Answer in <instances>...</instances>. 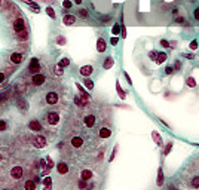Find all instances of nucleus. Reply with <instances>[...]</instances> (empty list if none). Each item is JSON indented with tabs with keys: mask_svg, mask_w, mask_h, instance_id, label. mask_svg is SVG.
Returning <instances> with one entry per match:
<instances>
[{
	"mask_svg": "<svg viewBox=\"0 0 199 190\" xmlns=\"http://www.w3.org/2000/svg\"><path fill=\"white\" fill-rule=\"evenodd\" d=\"M98 135H100V138H104V140H106V138H110V137H112V131H110L109 128H101Z\"/></svg>",
	"mask_w": 199,
	"mask_h": 190,
	"instance_id": "obj_14",
	"label": "nucleus"
},
{
	"mask_svg": "<svg viewBox=\"0 0 199 190\" xmlns=\"http://www.w3.org/2000/svg\"><path fill=\"white\" fill-rule=\"evenodd\" d=\"M58 66H61L63 69H64V67H69V66H70V60H69V58H63V60L60 61Z\"/></svg>",
	"mask_w": 199,
	"mask_h": 190,
	"instance_id": "obj_29",
	"label": "nucleus"
},
{
	"mask_svg": "<svg viewBox=\"0 0 199 190\" xmlns=\"http://www.w3.org/2000/svg\"><path fill=\"white\" fill-rule=\"evenodd\" d=\"M172 73H174V67H172V66H168V67L165 69V75L169 76V75H172Z\"/></svg>",
	"mask_w": 199,
	"mask_h": 190,
	"instance_id": "obj_38",
	"label": "nucleus"
},
{
	"mask_svg": "<svg viewBox=\"0 0 199 190\" xmlns=\"http://www.w3.org/2000/svg\"><path fill=\"white\" fill-rule=\"evenodd\" d=\"M6 129H7V123L3 119H0V131H6Z\"/></svg>",
	"mask_w": 199,
	"mask_h": 190,
	"instance_id": "obj_37",
	"label": "nucleus"
},
{
	"mask_svg": "<svg viewBox=\"0 0 199 190\" xmlns=\"http://www.w3.org/2000/svg\"><path fill=\"white\" fill-rule=\"evenodd\" d=\"M152 138H153V141H155L158 146H162V137L159 135L158 131H153V132H152Z\"/></svg>",
	"mask_w": 199,
	"mask_h": 190,
	"instance_id": "obj_20",
	"label": "nucleus"
},
{
	"mask_svg": "<svg viewBox=\"0 0 199 190\" xmlns=\"http://www.w3.org/2000/svg\"><path fill=\"white\" fill-rule=\"evenodd\" d=\"M75 3H78V4H80V3H82V0H75Z\"/></svg>",
	"mask_w": 199,
	"mask_h": 190,
	"instance_id": "obj_56",
	"label": "nucleus"
},
{
	"mask_svg": "<svg viewBox=\"0 0 199 190\" xmlns=\"http://www.w3.org/2000/svg\"><path fill=\"white\" fill-rule=\"evenodd\" d=\"M165 61H166V54L165 52H159L158 57H156V60H155V63L156 64H163Z\"/></svg>",
	"mask_w": 199,
	"mask_h": 190,
	"instance_id": "obj_21",
	"label": "nucleus"
},
{
	"mask_svg": "<svg viewBox=\"0 0 199 190\" xmlns=\"http://www.w3.org/2000/svg\"><path fill=\"white\" fill-rule=\"evenodd\" d=\"M25 189L27 190H36V181H33V180L25 181Z\"/></svg>",
	"mask_w": 199,
	"mask_h": 190,
	"instance_id": "obj_23",
	"label": "nucleus"
},
{
	"mask_svg": "<svg viewBox=\"0 0 199 190\" xmlns=\"http://www.w3.org/2000/svg\"><path fill=\"white\" fill-rule=\"evenodd\" d=\"M183 57H184V58H189V60H196L193 54H183Z\"/></svg>",
	"mask_w": 199,
	"mask_h": 190,
	"instance_id": "obj_45",
	"label": "nucleus"
},
{
	"mask_svg": "<svg viewBox=\"0 0 199 190\" xmlns=\"http://www.w3.org/2000/svg\"><path fill=\"white\" fill-rule=\"evenodd\" d=\"M177 13H178V9L174 7V9H172V15H177Z\"/></svg>",
	"mask_w": 199,
	"mask_h": 190,
	"instance_id": "obj_54",
	"label": "nucleus"
},
{
	"mask_svg": "<svg viewBox=\"0 0 199 190\" xmlns=\"http://www.w3.org/2000/svg\"><path fill=\"white\" fill-rule=\"evenodd\" d=\"M34 146H36L37 149H43V147L46 146V138H45L43 135H37L36 140H34Z\"/></svg>",
	"mask_w": 199,
	"mask_h": 190,
	"instance_id": "obj_9",
	"label": "nucleus"
},
{
	"mask_svg": "<svg viewBox=\"0 0 199 190\" xmlns=\"http://www.w3.org/2000/svg\"><path fill=\"white\" fill-rule=\"evenodd\" d=\"M172 146H174V143H172V141L166 143V147H165V150H163V154H165V156L171 153V150H172Z\"/></svg>",
	"mask_w": 199,
	"mask_h": 190,
	"instance_id": "obj_27",
	"label": "nucleus"
},
{
	"mask_svg": "<svg viewBox=\"0 0 199 190\" xmlns=\"http://www.w3.org/2000/svg\"><path fill=\"white\" fill-rule=\"evenodd\" d=\"M54 72H55V75H57V76H61V75L64 73V69H63L61 66H55V69H54Z\"/></svg>",
	"mask_w": 199,
	"mask_h": 190,
	"instance_id": "obj_31",
	"label": "nucleus"
},
{
	"mask_svg": "<svg viewBox=\"0 0 199 190\" xmlns=\"http://www.w3.org/2000/svg\"><path fill=\"white\" fill-rule=\"evenodd\" d=\"M175 22H178V24H186V19H184V18H175Z\"/></svg>",
	"mask_w": 199,
	"mask_h": 190,
	"instance_id": "obj_49",
	"label": "nucleus"
},
{
	"mask_svg": "<svg viewBox=\"0 0 199 190\" xmlns=\"http://www.w3.org/2000/svg\"><path fill=\"white\" fill-rule=\"evenodd\" d=\"M79 187H80V189H85V187H86V183H85V180H80V181H79Z\"/></svg>",
	"mask_w": 199,
	"mask_h": 190,
	"instance_id": "obj_51",
	"label": "nucleus"
},
{
	"mask_svg": "<svg viewBox=\"0 0 199 190\" xmlns=\"http://www.w3.org/2000/svg\"><path fill=\"white\" fill-rule=\"evenodd\" d=\"M45 162H46V166H48L49 169H51V168H54V160H52V159H51L49 156H48V157L45 159Z\"/></svg>",
	"mask_w": 199,
	"mask_h": 190,
	"instance_id": "obj_32",
	"label": "nucleus"
},
{
	"mask_svg": "<svg viewBox=\"0 0 199 190\" xmlns=\"http://www.w3.org/2000/svg\"><path fill=\"white\" fill-rule=\"evenodd\" d=\"M118 149H119V146H115V149H113V153H112V156H110V162L115 159V156H116V153H118Z\"/></svg>",
	"mask_w": 199,
	"mask_h": 190,
	"instance_id": "obj_42",
	"label": "nucleus"
},
{
	"mask_svg": "<svg viewBox=\"0 0 199 190\" xmlns=\"http://www.w3.org/2000/svg\"><path fill=\"white\" fill-rule=\"evenodd\" d=\"M22 174H24V171H22L21 166H13V168L10 169V177H12L13 180H19V178L22 177Z\"/></svg>",
	"mask_w": 199,
	"mask_h": 190,
	"instance_id": "obj_3",
	"label": "nucleus"
},
{
	"mask_svg": "<svg viewBox=\"0 0 199 190\" xmlns=\"http://www.w3.org/2000/svg\"><path fill=\"white\" fill-rule=\"evenodd\" d=\"M46 120H48L49 125H57L60 122V114L57 113V112H51V113H48V116H46Z\"/></svg>",
	"mask_w": 199,
	"mask_h": 190,
	"instance_id": "obj_1",
	"label": "nucleus"
},
{
	"mask_svg": "<svg viewBox=\"0 0 199 190\" xmlns=\"http://www.w3.org/2000/svg\"><path fill=\"white\" fill-rule=\"evenodd\" d=\"M22 60H24V57H22V54H19V52H13V54L10 55V61H12L13 64H19Z\"/></svg>",
	"mask_w": 199,
	"mask_h": 190,
	"instance_id": "obj_12",
	"label": "nucleus"
},
{
	"mask_svg": "<svg viewBox=\"0 0 199 190\" xmlns=\"http://www.w3.org/2000/svg\"><path fill=\"white\" fill-rule=\"evenodd\" d=\"M110 42H112V45H118L119 39H118V37H112V40H110Z\"/></svg>",
	"mask_w": 199,
	"mask_h": 190,
	"instance_id": "obj_52",
	"label": "nucleus"
},
{
	"mask_svg": "<svg viewBox=\"0 0 199 190\" xmlns=\"http://www.w3.org/2000/svg\"><path fill=\"white\" fill-rule=\"evenodd\" d=\"M92 171H89V169H83L82 172H80V180H85V181H88V180H91L92 178Z\"/></svg>",
	"mask_w": 199,
	"mask_h": 190,
	"instance_id": "obj_15",
	"label": "nucleus"
},
{
	"mask_svg": "<svg viewBox=\"0 0 199 190\" xmlns=\"http://www.w3.org/2000/svg\"><path fill=\"white\" fill-rule=\"evenodd\" d=\"M107 48H106V40L103 37H100L98 40H97V51L98 52H104Z\"/></svg>",
	"mask_w": 199,
	"mask_h": 190,
	"instance_id": "obj_16",
	"label": "nucleus"
},
{
	"mask_svg": "<svg viewBox=\"0 0 199 190\" xmlns=\"http://www.w3.org/2000/svg\"><path fill=\"white\" fill-rule=\"evenodd\" d=\"M0 160H1V154H0Z\"/></svg>",
	"mask_w": 199,
	"mask_h": 190,
	"instance_id": "obj_58",
	"label": "nucleus"
},
{
	"mask_svg": "<svg viewBox=\"0 0 199 190\" xmlns=\"http://www.w3.org/2000/svg\"><path fill=\"white\" fill-rule=\"evenodd\" d=\"M0 3H1V0H0Z\"/></svg>",
	"mask_w": 199,
	"mask_h": 190,
	"instance_id": "obj_59",
	"label": "nucleus"
},
{
	"mask_svg": "<svg viewBox=\"0 0 199 190\" xmlns=\"http://www.w3.org/2000/svg\"><path fill=\"white\" fill-rule=\"evenodd\" d=\"M46 103L51 104V106L57 104V103H58V94H57V92H48V95H46Z\"/></svg>",
	"mask_w": 199,
	"mask_h": 190,
	"instance_id": "obj_5",
	"label": "nucleus"
},
{
	"mask_svg": "<svg viewBox=\"0 0 199 190\" xmlns=\"http://www.w3.org/2000/svg\"><path fill=\"white\" fill-rule=\"evenodd\" d=\"M120 34H122L123 39L126 37V27H125V25H120Z\"/></svg>",
	"mask_w": 199,
	"mask_h": 190,
	"instance_id": "obj_40",
	"label": "nucleus"
},
{
	"mask_svg": "<svg viewBox=\"0 0 199 190\" xmlns=\"http://www.w3.org/2000/svg\"><path fill=\"white\" fill-rule=\"evenodd\" d=\"M46 13H48L52 19L55 18V12H54V9H52V7H46Z\"/></svg>",
	"mask_w": 199,
	"mask_h": 190,
	"instance_id": "obj_35",
	"label": "nucleus"
},
{
	"mask_svg": "<svg viewBox=\"0 0 199 190\" xmlns=\"http://www.w3.org/2000/svg\"><path fill=\"white\" fill-rule=\"evenodd\" d=\"M79 15L82 16V18H86V16H88V10H86V9H80Z\"/></svg>",
	"mask_w": 199,
	"mask_h": 190,
	"instance_id": "obj_41",
	"label": "nucleus"
},
{
	"mask_svg": "<svg viewBox=\"0 0 199 190\" xmlns=\"http://www.w3.org/2000/svg\"><path fill=\"white\" fill-rule=\"evenodd\" d=\"M57 171H58V174L64 175V174L69 172V165H67L66 162H60V163L57 165Z\"/></svg>",
	"mask_w": 199,
	"mask_h": 190,
	"instance_id": "obj_10",
	"label": "nucleus"
},
{
	"mask_svg": "<svg viewBox=\"0 0 199 190\" xmlns=\"http://www.w3.org/2000/svg\"><path fill=\"white\" fill-rule=\"evenodd\" d=\"M119 33H120V25L119 24H115V25H113V34L118 36Z\"/></svg>",
	"mask_w": 199,
	"mask_h": 190,
	"instance_id": "obj_36",
	"label": "nucleus"
},
{
	"mask_svg": "<svg viewBox=\"0 0 199 190\" xmlns=\"http://www.w3.org/2000/svg\"><path fill=\"white\" fill-rule=\"evenodd\" d=\"M160 45L163 48H169V42H166V40H160Z\"/></svg>",
	"mask_w": 199,
	"mask_h": 190,
	"instance_id": "obj_50",
	"label": "nucleus"
},
{
	"mask_svg": "<svg viewBox=\"0 0 199 190\" xmlns=\"http://www.w3.org/2000/svg\"><path fill=\"white\" fill-rule=\"evenodd\" d=\"M51 184H52V178H51V177L43 178V186H45L46 189H49V187H51Z\"/></svg>",
	"mask_w": 199,
	"mask_h": 190,
	"instance_id": "obj_30",
	"label": "nucleus"
},
{
	"mask_svg": "<svg viewBox=\"0 0 199 190\" xmlns=\"http://www.w3.org/2000/svg\"><path fill=\"white\" fill-rule=\"evenodd\" d=\"M28 128H30V131H34V132L42 131V125H40L39 120H36V119H33V120L28 122Z\"/></svg>",
	"mask_w": 199,
	"mask_h": 190,
	"instance_id": "obj_8",
	"label": "nucleus"
},
{
	"mask_svg": "<svg viewBox=\"0 0 199 190\" xmlns=\"http://www.w3.org/2000/svg\"><path fill=\"white\" fill-rule=\"evenodd\" d=\"M190 1H196V0H190Z\"/></svg>",
	"mask_w": 199,
	"mask_h": 190,
	"instance_id": "obj_57",
	"label": "nucleus"
},
{
	"mask_svg": "<svg viewBox=\"0 0 199 190\" xmlns=\"http://www.w3.org/2000/svg\"><path fill=\"white\" fill-rule=\"evenodd\" d=\"M171 46H172V48L177 46V42H171V43H169V48H171Z\"/></svg>",
	"mask_w": 199,
	"mask_h": 190,
	"instance_id": "obj_55",
	"label": "nucleus"
},
{
	"mask_svg": "<svg viewBox=\"0 0 199 190\" xmlns=\"http://www.w3.org/2000/svg\"><path fill=\"white\" fill-rule=\"evenodd\" d=\"M186 83H187V86H190V88H195V86H196L195 77H187V79H186Z\"/></svg>",
	"mask_w": 199,
	"mask_h": 190,
	"instance_id": "obj_26",
	"label": "nucleus"
},
{
	"mask_svg": "<svg viewBox=\"0 0 199 190\" xmlns=\"http://www.w3.org/2000/svg\"><path fill=\"white\" fill-rule=\"evenodd\" d=\"M149 57H150V58L155 61V60H156V57H158V52H156V51H152V52L149 54Z\"/></svg>",
	"mask_w": 199,
	"mask_h": 190,
	"instance_id": "obj_43",
	"label": "nucleus"
},
{
	"mask_svg": "<svg viewBox=\"0 0 199 190\" xmlns=\"http://www.w3.org/2000/svg\"><path fill=\"white\" fill-rule=\"evenodd\" d=\"M115 66V60L112 58V57H107L106 60H104V63H103V67L106 69V70H109V69H112Z\"/></svg>",
	"mask_w": 199,
	"mask_h": 190,
	"instance_id": "obj_17",
	"label": "nucleus"
},
{
	"mask_svg": "<svg viewBox=\"0 0 199 190\" xmlns=\"http://www.w3.org/2000/svg\"><path fill=\"white\" fill-rule=\"evenodd\" d=\"M75 104H76V106H79V107H82V109L86 106V103H85L80 97H75Z\"/></svg>",
	"mask_w": 199,
	"mask_h": 190,
	"instance_id": "obj_25",
	"label": "nucleus"
},
{
	"mask_svg": "<svg viewBox=\"0 0 199 190\" xmlns=\"http://www.w3.org/2000/svg\"><path fill=\"white\" fill-rule=\"evenodd\" d=\"M189 48H190V51H196L198 49V42L196 40H192L190 45H189Z\"/></svg>",
	"mask_w": 199,
	"mask_h": 190,
	"instance_id": "obj_34",
	"label": "nucleus"
},
{
	"mask_svg": "<svg viewBox=\"0 0 199 190\" xmlns=\"http://www.w3.org/2000/svg\"><path fill=\"white\" fill-rule=\"evenodd\" d=\"M70 143H72V146H73V147H76V149H79V147L83 146V140H82L80 137H73Z\"/></svg>",
	"mask_w": 199,
	"mask_h": 190,
	"instance_id": "obj_18",
	"label": "nucleus"
},
{
	"mask_svg": "<svg viewBox=\"0 0 199 190\" xmlns=\"http://www.w3.org/2000/svg\"><path fill=\"white\" fill-rule=\"evenodd\" d=\"M123 76H125V79H126V82H128L129 85H132V80H131V77H129V75H128L126 72H123Z\"/></svg>",
	"mask_w": 199,
	"mask_h": 190,
	"instance_id": "obj_44",
	"label": "nucleus"
},
{
	"mask_svg": "<svg viewBox=\"0 0 199 190\" xmlns=\"http://www.w3.org/2000/svg\"><path fill=\"white\" fill-rule=\"evenodd\" d=\"M83 83H85V86H86V89H89V91H92V89H94V82H92L91 79H88V77H86Z\"/></svg>",
	"mask_w": 199,
	"mask_h": 190,
	"instance_id": "obj_24",
	"label": "nucleus"
},
{
	"mask_svg": "<svg viewBox=\"0 0 199 190\" xmlns=\"http://www.w3.org/2000/svg\"><path fill=\"white\" fill-rule=\"evenodd\" d=\"M190 186L195 187V189H199V177H193L190 180Z\"/></svg>",
	"mask_w": 199,
	"mask_h": 190,
	"instance_id": "obj_28",
	"label": "nucleus"
},
{
	"mask_svg": "<svg viewBox=\"0 0 199 190\" xmlns=\"http://www.w3.org/2000/svg\"><path fill=\"white\" fill-rule=\"evenodd\" d=\"M180 69H181V63L177 60V61H175V64H174V70H180Z\"/></svg>",
	"mask_w": 199,
	"mask_h": 190,
	"instance_id": "obj_46",
	"label": "nucleus"
},
{
	"mask_svg": "<svg viewBox=\"0 0 199 190\" xmlns=\"http://www.w3.org/2000/svg\"><path fill=\"white\" fill-rule=\"evenodd\" d=\"M57 43H60V45H66V39H64V37H58V39H57Z\"/></svg>",
	"mask_w": 199,
	"mask_h": 190,
	"instance_id": "obj_47",
	"label": "nucleus"
},
{
	"mask_svg": "<svg viewBox=\"0 0 199 190\" xmlns=\"http://www.w3.org/2000/svg\"><path fill=\"white\" fill-rule=\"evenodd\" d=\"M83 122H85V125H86L88 128H92V126L95 125V116H94V114H88V116H85Z\"/></svg>",
	"mask_w": 199,
	"mask_h": 190,
	"instance_id": "obj_11",
	"label": "nucleus"
},
{
	"mask_svg": "<svg viewBox=\"0 0 199 190\" xmlns=\"http://www.w3.org/2000/svg\"><path fill=\"white\" fill-rule=\"evenodd\" d=\"M63 22H64L66 25H73V24L76 22V16H75V15H64Z\"/></svg>",
	"mask_w": 199,
	"mask_h": 190,
	"instance_id": "obj_13",
	"label": "nucleus"
},
{
	"mask_svg": "<svg viewBox=\"0 0 199 190\" xmlns=\"http://www.w3.org/2000/svg\"><path fill=\"white\" fill-rule=\"evenodd\" d=\"M72 6H73V3H72L70 0H64V1H63V7H64V9H70Z\"/></svg>",
	"mask_w": 199,
	"mask_h": 190,
	"instance_id": "obj_33",
	"label": "nucleus"
},
{
	"mask_svg": "<svg viewBox=\"0 0 199 190\" xmlns=\"http://www.w3.org/2000/svg\"><path fill=\"white\" fill-rule=\"evenodd\" d=\"M45 80H46V77L43 76V75H40V73H34V75H33V79H31L33 85H36V86H42V85L45 83Z\"/></svg>",
	"mask_w": 199,
	"mask_h": 190,
	"instance_id": "obj_4",
	"label": "nucleus"
},
{
	"mask_svg": "<svg viewBox=\"0 0 199 190\" xmlns=\"http://www.w3.org/2000/svg\"><path fill=\"white\" fill-rule=\"evenodd\" d=\"M13 30H15V33H19V31H22V30H25V22H24V19H16L15 22H13Z\"/></svg>",
	"mask_w": 199,
	"mask_h": 190,
	"instance_id": "obj_6",
	"label": "nucleus"
},
{
	"mask_svg": "<svg viewBox=\"0 0 199 190\" xmlns=\"http://www.w3.org/2000/svg\"><path fill=\"white\" fill-rule=\"evenodd\" d=\"M28 70H30V73H37L40 70V64H39V60L34 57V58H31V61H30V66H28Z\"/></svg>",
	"mask_w": 199,
	"mask_h": 190,
	"instance_id": "obj_2",
	"label": "nucleus"
},
{
	"mask_svg": "<svg viewBox=\"0 0 199 190\" xmlns=\"http://www.w3.org/2000/svg\"><path fill=\"white\" fill-rule=\"evenodd\" d=\"M3 80H4V73H3V72H0V83H1Z\"/></svg>",
	"mask_w": 199,
	"mask_h": 190,
	"instance_id": "obj_53",
	"label": "nucleus"
},
{
	"mask_svg": "<svg viewBox=\"0 0 199 190\" xmlns=\"http://www.w3.org/2000/svg\"><path fill=\"white\" fill-rule=\"evenodd\" d=\"M193 16H195V19H196V21H199V7H198V9H195Z\"/></svg>",
	"mask_w": 199,
	"mask_h": 190,
	"instance_id": "obj_48",
	"label": "nucleus"
},
{
	"mask_svg": "<svg viewBox=\"0 0 199 190\" xmlns=\"http://www.w3.org/2000/svg\"><path fill=\"white\" fill-rule=\"evenodd\" d=\"M92 72H94V67L92 66H83V67H80V70H79V73L83 77H89L92 75Z\"/></svg>",
	"mask_w": 199,
	"mask_h": 190,
	"instance_id": "obj_7",
	"label": "nucleus"
},
{
	"mask_svg": "<svg viewBox=\"0 0 199 190\" xmlns=\"http://www.w3.org/2000/svg\"><path fill=\"white\" fill-rule=\"evenodd\" d=\"M18 104H19V109H21V110H27V103H25V101L19 100V101H18Z\"/></svg>",
	"mask_w": 199,
	"mask_h": 190,
	"instance_id": "obj_39",
	"label": "nucleus"
},
{
	"mask_svg": "<svg viewBox=\"0 0 199 190\" xmlns=\"http://www.w3.org/2000/svg\"><path fill=\"white\" fill-rule=\"evenodd\" d=\"M116 91H118V94H119V97L123 100L125 97H126V92L122 89V86H120V83H119V80H116Z\"/></svg>",
	"mask_w": 199,
	"mask_h": 190,
	"instance_id": "obj_22",
	"label": "nucleus"
},
{
	"mask_svg": "<svg viewBox=\"0 0 199 190\" xmlns=\"http://www.w3.org/2000/svg\"><path fill=\"white\" fill-rule=\"evenodd\" d=\"M163 171H162V168H159L158 169V178H156V184L159 186V187H162L163 186Z\"/></svg>",
	"mask_w": 199,
	"mask_h": 190,
	"instance_id": "obj_19",
	"label": "nucleus"
}]
</instances>
